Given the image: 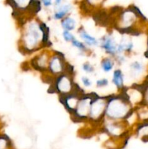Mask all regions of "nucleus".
<instances>
[{"label": "nucleus", "mask_w": 148, "mask_h": 149, "mask_svg": "<svg viewBox=\"0 0 148 149\" xmlns=\"http://www.w3.org/2000/svg\"><path fill=\"white\" fill-rule=\"evenodd\" d=\"M119 95L108 96L104 117L110 121L127 120L133 114L132 104L124 90Z\"/></svg>", "instance_id": "f257e3e1"}, {"label": "nucleus", "mask_w": 148, "mask_h": 149, "mask_svg": "<svg viewBox=\"0 0 148 149\" xmlns=\"http://www.w3.org/2000/svg\"><path fill=\"white\" fill-rule=\"evenodd\" d=\"M23 52L29 54L43 47V31L39 22L30 21L26 23L21 38Z\"/></svg>", "instance_id": "f03ea898"}, {"label": "nucleus", "mask_w": 148, "mask_h": 149, "mask_svg": "<svg viewBox=\"0 0 148 149\" xmlns=\"http://www.w3.org/2000/svg\"><path fill=\"white\" fill-rule=\"evenodd\" d=\"M139 17L144 18V16L136 7H131L126 10H120L116 29L123 34L133 35V33H137L133 26Z\"/></svg>", "instance_id": "7ed1b4c3"}, {"label": "nucleus", "mask_w": 148, "mask_h": 149, "mask_svg": "<svg viewBox=\"0 0 148 149\" xmlns=\"http://www.w3.org/2000/svg\"><path fill=\"white\" fill-rule=\"evenodd\" d=\"M72 76V74L68 72H64L57 76L53 81V84L51 86L54 91L57 93L59 95L72 93L75 86Z\"/></svg>", "instance_id": "20e7f679"}, {"label": "nucleus", "mask_w": 148, "mask_h": 149, "mask_svg": "<svg viewBox=\"0 0 148 149\" xmlns=\"http://www.w3.org/2000/svg\"><path fill=\"white\" fill-rule=\"evenodd\" d=\"M96 93H84L81 96L78 101L77 107L71 116H74V120L83 121L88 119L89 116L90 109H91V101Z\"/></svg>", "instance_id": "39448f33"}, {"label": "nucleus", "mask_w": 148, "mask_h": 149, "mask_svg": "<svg viewBox=\"0 0 148 149\" xmlns=\"http://www.w3.org/2000/svg\"><path fill=\"white\" fill-rule=\"evenodd\" d=\"M107 97H100L95 94L91 104L89 119L92 122H99L104 118Z\"/></svg>", "instance_id": "423d86ee"}, {"label": "nucleus", "mask_w": 148, "mask_h": 149, "mask_svg": "<svg viewBox=\"0 0 148 149\" xmlns=\"http://www.w3.org/2000/svg\"><path fill=\"white\" fill-rule=\"evenodd\" d=\"M84 93H84L81 87L75 84V88L72 93L64 95H59V101L69 113L72 114L76 109L80 97Z\"/></svg>", "instance_id": "0eeeda50"}, {"label": "nucleus", "mask_w": 148, "mask_h": 149, "mask_svg": "<svg viewBox=\"0 0 148 149\" xmlns=\"http://www.w3.org/2000/svg\"><path fill=\"white\" fill-rule=\"evenodd\" d=\"M68 63L65 61L63 54L56 52L50 57L48 65V71L49 74L55 77L62 73L65 72L68 68Z\"/></svg>", "instance_id": "6e6552de"}, {"label": "nucleus", "mask_w": 148, "mask_h": 149, "mask_svg": "<svg viewBox=\"0 0 148 149\" xmlns=\"http://www.w3.org/2000/svg\"><path fill=\"white\" fill-rule=\"evenodd\" d=\"M100 45L102 49L110 56H115L117 54L118 43L116 42L114 36L111 33H107L104 35L100 39Z\"/></svg>", "instance_id": "1a4fd4ad"}, {"label": "nucleus", "mask_w": 148, "mask_h": 149, "mask_svg": "<svg viewBox=\"0 0 148 149\" xmlns=\"http://www.w3.org/2000/svg\"><path fill=\"white\" fill-rule=\"evenodd\" d=\"M50 57L49 53L46 52H43L37 56H35L30 63L33 69L40 72L48 71V65H49Z\"/></svg>", "instance_id": "9d476101"}, {"label": "nucleus", "mask_w": 148, "mask_h": 149, "mask_svg": "<svg viewBox=\"0 0 148 149\" xmlns=\"http://www.w3.org/2000/svg\"><path fill=\"white\" fill-rule=\"evenodd\" d=\"M32 1L33 0H7V2L16 13V16H17L21 14L22 12L27 11Z\"/></svg>", "instance_id": "9b49d317"}, {"label": "nucleus", "mask_w": 148, "mask_h": 149, "mask_svg": "<svg viewBox=\"0 0 148 149\" xmlns=\"http://www.w3.org/2000/svg\"><path fill=\"white\" fill-rule=\"evenodd\" d=\"M57 9L54 13L53 17L55 20H62L64 17L68 16V15L72 11L73 6L71 4H64L56 7Z\"/></svg>", "instance_id": "f8f14e48"}, {"label": "nucleus", "mask_w": 148, "mask_h": 149, "mask_svg": "<svg viewBox=\"0 0 148 149\" xmlns=\"http://www.w3.org/2000/svg\"><path fill=\"white\" fill-rule=\"evenodd\" d=\"M78 33H79V36L81 37V39L83 40V42L86 45H87V46L94 47L98 45V40L95 37L90 35L83 27L79 28V29H78Z\"/></svg>", "instance_id": "ddd939ff"}, {"label": "nucleus", "mask_w": 148, "mask_h": 149, "mask_svg": "<svg viewBox=\"0 0 148 149\" xmlns=\"http://www.w3.org/2000/svg\"><path fill=\"white\" fill-rule=\"evenodd\" d=\"M112 81L118 90H123L124 87V74L120 69H115L113 72Z\"/></svg>", "instance_id": "4468645a"}, {"label": "nucleus", "mask_w": 148, "mask_h": 149, "mask_svg": "<svg viewBox=\"0 0 148 149\" xmlns=\"http://www.w3.org/2000/svg\"><path fill=\"white\" fill-rule=\"evenodd\" d=\"M131 74L133 78H137L145 71V65L140 61H133L130 64Z\"/></svg>", "instance_id": "2eb2a0df"}, {"label": "nucleus", "mask_w": 148, "mask_h": 149, "mask_svg": "<svg viewBox=\"0 0 148 149\" xmlns=\"http://www.w3.org/2000/svg\"><path fill=\"white\" fill-rule=\"evenodd\" d=\"M61 26L63 29V30L72 31L75 29L76 22H75V19L71 17V16L68 15L61 20Z\"/></svg>", "instance_id": "dca6fc26"}, {"label": "nucleus", "mask_w": 148, "mask_h": 149, "mask_svg": "<svg viewBox=\"0 0 148 149\" xmlns=\"http://www.w3.org/2000/svg\"><path fill=\"white\" fill-rule=\"evenodd\" d=\"M115 65V61L110 57H107L102 60L101 68L104 72H110L113 69Z\"/></svg>", "instance_id": "f3484780"}, {"label": "nucleus", "mask_w": 148, "mask_h": 149, "mask_svg": "<svg viewBox=\"0 0 148 149\" xmlns=\"http://www.w3.org/2000/svg\"><path fill=\"white\" fill-rule=\"evenodd\" d=\"M142 93V102L143 104L148 106V82L145 83L142 85H139Z\"/></svg>", "instance_id": "a211bd4d"}, {"label": "nucleus", "mask_w": 148, "mask_h": 149, "mask_svg": "<svg viewBox=\"0 0 148 149\" xmlns=\"http://www.w3.org/2000/svg\"><path fill=\"white\" fill-rule=\"evenodd\" d=\"M71 43L72 44L73 47H75L76 49H78V50L81 51V52H84L86 51V45L84 42H80V41H78V39H75V38L71 42Z\"/></svg>", "instance_id": "6ab92c4d"}, {"label": "nucleus", "mask_w": 148, "mask_h": 149, "mask_svg": "<svg viewBox=\"0 0 148 149\" xmlns=\"http://www.w3.org/2000/svg\"><path fill=\"white\" fill-rule=\"evenodd\" d=\"M105 0H84L85 5L91 7H98L101 6Z\"/></svg>", "instance_id": "aec40b11"}, {"label": "nucleus", "mask_w": 148, "mask_h": 149, "mask_svg": "<svg viewBox=\"0 0 148 149\" xmlns=\"http://www.w3.org/2000/svg\"><path fill=\"white\" fill-rule=\"evenodd\" d=\"M10 142L9 138L5 135H0V149H8Z\"/></svg>", "instance_id": "412c9836"}, {"label": "nucleus", "mask_w": 148, "mask_h": 149, "mask_svg": "<svg viewBox=\"0 0 148 149\" xmlns=\"http://www.w3.org/2000/svg\"><path fill=\"white\" fill-rule=\"evenodd\" d=\"M82 70L86 74H91L94 71V68L93 67V65L91 64H90L89 63L86 62L84 63L82 65Z\"/></svg>", "instance_id": "4be33fe9"}, {"label": "nucleus", "mask_w": 148, "mask_h": 149, "mask_svg": "<svg viewBox=\"0 0 148 149\" xmlns=\"http://www.w3.org/2000/svg\"><path fill=\"white\" fill-rule=\"evenodd\" d=\"M62 36H63L64 40L67 42H71L75 39V36L71 33V31H68L64 30L62 32Z\"/></svg>", "instance_id": "5701e85b"}, {"label": "nucleus", "mask_w": 148, "mask_h": 149, "mask_svg": "<svg viewBox=\"0 0 148 149\" xmlns=\"http://www.w3.org/2000/svg\"><path fill=\"white\" fill-rule=\"evenodd\" d=\"M109 81L107 79L102 78L100 79H97L96 81V86L98 88H102V87H105L108 85Z\"/></svg>", "instance_id": "b1692460"}, {"label": "nucleus", "mask_w": 148, "mask_h": 149, "mask_svg": "<svg viewBox=\"0 0 148 149\" xmlns=\"http://www.w3.org/2000/svg\"><path fill=\"white\" fill-rule=\"evenodd\" d=\"M81 83L85 87H89L92 84V82L90 80V79L87 77H81Z\"/></svg>", "instance_id": "393cba45"}, {"label": "nucleus", "mask_w": 148, "mask_h": 149, "mask_svg": "<svg viewBox=\"0 0 148 149\" xmlns=\"http://www.w3.org/2000/svg\"><path fill=\"white\" fill-rule=\"evenodd\" d=\"M41 4L45 7H49L53 4V0H40Z\"/></svg>", "instance_id": "a878e982"}, {"label": "nucleus", "mask_w": 148, "mask_h": 149, "mask_svg": "<svg viewBox=\"0 0 148 149\" xmlns=\"http://www.w3.org/2000/svg\"><path fill=\"white\" fill-rule=\"evenodd\" d=\"M62 0H54V3H55V5L56 6V7L62 4Z\"/></svg>", "instance_id": "bb28decb"}, {"label": "nucleus", "mask_w": 148, "mask_h": 149, "mask_svg": "<svg viewBox=\"0 0 148 149\" xmlns=\"http://www.w3.org/2000/svg\"><path fill=\"white\" fill-rule=\"evenodd\" d=\"M145 55H146L147 58H148V39H147V51L145 52Z\"/></svg>", "instance_id": "cd10ccee"}]
</instances>
